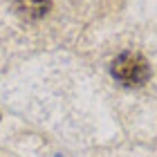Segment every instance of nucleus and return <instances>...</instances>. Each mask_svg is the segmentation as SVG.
Here are the masks:
<instances>
[{"label": "nucleus", "mask_w": 157, "mask_h": 157, "mask_svg": "<svg viewBox=\"0 0 157 157\" xmlns=\"http://www.w3.org/2000/svg\"><path fill=\"white\" fill-rule=\"evenodd\" d=\"M110 74L126 88H139L151 78V65L137 52H124L110 63Z\"/></svg>", "instance_id": "1"}, {"label": "nucleus", "mask_w": 157, "mask_h": 157, "mask_svg": "<svg viewBox=\"0 0 157 157\" xmlns=\"http://www.w3.org/2000/svg\"><path fill=\"white\" fill-rule=\"evenodd\" d=\"M13 9L27 20H38L52 9V0H13Z\"/></svg>", "instance_id": "2"}]
</instances>
